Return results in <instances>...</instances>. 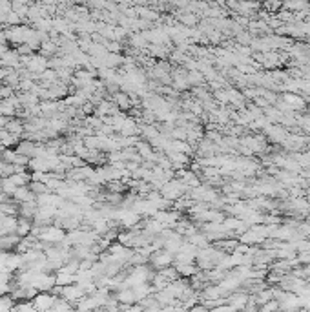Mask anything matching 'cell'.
Here are the masks:
<instances>
[{
    "label": "cell",
    "mask_w": 310,
    "mask_h": 312,
    "mask_svg": "<svg viewBox=\"0 0 310 312\" xmlns=\"http://www.w3.org/2000/svg\"><path fill=\"white\" fill-rule=\"evenodd\" d=\"M28 188H30L31 192L35 194L37 197L39 195H44V194H51L48 190V186H46V183H37V181H31L30 185H28Z\"/></svg>",
    "instance_id": "5bb4252c"
},
{
    "label": "cell",
    "mask_w": 310,
    "mask_h": 312,
    "mask_svg": "<svg viewBox=\"0 0 310 312\" xmlns=\"http://www.w3.org/2000/svg\"><path fill=\"white\" fill-rule=\"evenodd\" d=\"M188 312H210V309H206V307L201 305V303H197V305H194L192 309H188Z\"/></svg>",
    "instance_id": "ffe728a7"
},
{
    "label": "cell",
    "mask_w": 310,
    "mask_h": 312,
    "mask_svg": "<svg viewBox=\"0 0 310 312\" xmlns=\"http://www.w3.org/2000/svg\"><path fill=\"white\" fill-rule=\"evenodd\" d=\"M181 22H185V24H188V26H194L197 22V18H195V15L186 13V15H183V17H181Z\"/></svg>",
    "instance_id": "ac0fdd59"
},
{
    "label": "cell",
    "mask_w": 310,
    "mask_h": 312,
    "mask_svg": "<svg viewBox=\"0 0 310 312\" xmlns=\"http://www.w3.org/2000/svg\"><path fill=\"white\" fill-rule=\"evenodd\" d=\"M130 42L135 46V48H144L146 46V39H144V35H131L130 37Z\"/></svg>",
    "instance_id": "e0dca14e"
},
{
    "label": "cell",
    "mask_w": 310,
    "mask_h": 312,
    "mask_svg": "<svg viewBox=\"0 0 310 312\" xmlns=\"http://www.w3.org/2000/svg\"><path fill=\"white\" fill-rule=\"evenodd\" d=\"M0 190H2L4 194H7L9 197H13V194H15V190H17V186L9 181V177H0Z\"/></svg>",
    "instance_id": "9a60e30c"
},
{
    "label": "cell",
    "mask_w": 310,
    "mask_h": 312,
    "mask_svg": "<svg viewBox=\"0 0 310 312\" xmlns=\"http://www.w3.org/2000/svg\"><path fill=\"white\" fill-rule=\"evenodd\" d=\"M188 190V186L179 179H170L166 185H162L161 188V195L166 199L168 203L170 201H175V199H179L185 195V192Z\"/></svg>",
    "instance_id": "6da1fadb"
},
{
    "label": "cell",
    "mask_w": 310,
    "mask_h": 312,
    "mask_svg": "<svg viewBox=\"0 0 310 312\" xmlns=\"http://www.w3.org/2000/svg\"><path fill=\"white\" fill-rule=\"evenodd\" d=\"M9 195H7V194H4L2 192V190H0V204H4V203H9Z\"/></svg>",
    "instance_id": "7402d4cb"
},
{
    "label": "cell",
    "mask_w": 310,
    "mask_h": 312,
    "mask_svg": "<svg viewBox=\"0 0 310 312\" xmlns=\"http://www.w3.org/2000/svg\"><path fill=\"white\" fill-rule=\"evenodd\" d=\"M210 312H237L233 307H230L228 303H225V305H219V307H215V309H212Z\"/></svg>",
    "instance_id": "d6986e66"
},
{
    "label": "cell",
    "mask_w": 310,
    "mask_h": 312,
    "mask_svg": "<svg viewBox=\"0 0 310 312\" xmlns=\"http://www.w3.org/2000/svg\"><path fill=\"white\" fill-rule=\"evenodd\" d=\"M9 117H2V115H0V130H6L7 128V124H9Z\"/></svg>",
    "instance_id": "44dd1931"
},
{
    "label": "cell",
    "mask_w": 310,
    "mask_h": 312,
    "mask_svg": "<svg viewBox=\"0 0 310 312\" xmlns=\"http://www.w3.org/2000/svg\"><path fill=\"white\" fill-rule=\"evenodd\" d=\"M72 309H73L72 303H68V301L62 300V298H57V301L53 303V307H51L49 312H70Z\"/></svg>",
    "instance_id": "2e32d148"
},
{
    "label": "cell",
    "mask_w": 310,
    "mask_h": 312,
    "mask_svg": "<svg viewBox=\"0 0 310 312\" xmlns=\"http://www.w3.org/2000/svg\"><path fill=\"white\" fill-rule=\"evenodd\" d=\"M37 212H39V203L37 201H28V203L18 204V217H26V219L33 221Z\"/></svg>",
    "instance_id": "9c48e42d"
},
{
    "label": "cell",
    "mask_w": 310,
    "mask_h": 312,
    "mask_svg": "<svg viewBox=\"0 0 310 312\" xmlns=\"http://www.w3.org/2000/svg\"><path fill=\"white\" fill-rule=\"evenodd\" d=\"M15 152L20 154V156L28 157V159H33V157H37V143H33V141H26V139H20V143L17 144Z\"/></svg>",
    "instance_id": "ba28073f"
},
{
    "label": "cell",
    "mask_w": 310,
    "mask_h": 312,
    "mask_svg": "<svg viewBox=\"0 0 310 312\" xmlns=\"http://www.w3.org/2000/svg\"><path fill=\"white\" fill-rule=\"evenodd\" d=\"M26 70L30 73H35V75H42V73L48 70V59H44L42 55H31Z\"/></svg>",
    "instance_id": "52a82bcc"
},
{
    "label": "cell",
    "mask_w": 310,
    "mask_h": 312,
    "mask_svg": "<svg viewBox=\"0 0 310 312\" xmlns=\"http://www.w3.org/2000/svg\"><path fill=\"white\" fill-rule=\"evenodd\" d=\"M9 181H11L17 188H22V186H28L31 183V174L30 172H26V174H15L9 177Z\"/></svg>",
    "instance_id": "4fadbf2b"
},
{
    "label": "cell",
    "mask_w": 310,
    "mask_h": 312,
    "mask_svg": "<svg viewBox=\"0 0 310 312\" xmlns=\"http://www.w3.org/2000/svg\"><path fill=\"white\" fill-rule=\"evenodd\" d=\"M39 241L46 243V245H59L66 239V230L55 227V225H49V227H42L40 234L37 237Z\"/></svg>",
    "instance_id": "7a4b0ae2"
},
{
    "label": "cell",
    "mask_w": 310,
    "mask_h": 312,
    "mask_svg": "<svg viewBox=\"0 0 310 312\" xmlns=\"http://www.w3.org/2000/svg\"><path fill=\"white\" fill-rule=\"evenodd\" d=\"M31 230H33V221H31V219H26V217H18L17 235H20V237H26V235L31 234Z\"/></svg>",
    "instance_id": "8fae6325"
},
{
    "label": "cell",
    "mask_w": 310,
    "mask_h": 312,
    "mask_svg": "<svg viewBox=\"0 0 310 312\" xmlns=\"http://www.w3.org/2000/svg\"><path fill=\"white\" fill-rule=\"evenodd\" d=\"M173 261H175V256L166 252L164 248H162V250H157V252H154L152 256H150V265H152V269H154L155 272L172 267Z\"/></svg>",
    "instance_id": "3957f363"
},
{
    "label": "cell",
    "mask_w": 310,
    "mask_h": 312,
    "mask_svg": "<svg viewBox=\"0 0 310 312\" xmlns=\"http://www.w3.org/2000/svg\"><path fill=\"white\" fill-rule=\"evenodd\" d=\"M55 301H57V296L51 294V292H39L31 303H33L37 312H49Z\"/></svg>",
    "instance_id": "5b68a950"
},
{
    "label": "cell",
    "mask_w": 310,
    "mask_h": 312,
    "mask_svg": "<svg viewBox=\"0 0 310 312\" xmlns=\"http://www.w3.org/2000/svg\"><path fill=\"white\" fill-rule=\"evenodd\" d=\"M59 298L66 300L68 303H75V305H77L78 301L86 298V292H84V288L80 287V285H77V283H73V285L62 287V290H60V296H59Z\"/></svg>",
    "instance_id": "277c9868"
},
{
    "label": "cell",
    "mask_w": 310,
    "mask_h": 312,
    "mask_svg": "<svg viewBox=\"0 0 310 312\" xmlns=\"http://www.w3.org/2000/svg\"><path fill=\"white\" fill-rule=\"evenodd\" d=\"M248 300H250V294L246 292L245 288H239V290H235V292H232V294L227 298V303L230 307H233L237 312H241L243 309H246V305H248Z\"/></svg>",
    "instance_id": "8992f818"
},
{
    "label": "cell",
    "mask_w": 310,
    "mask_h": 312,
    "mask_svg": "<svg viewBox=\"0 0 310 312\" xmlns=\"http://www.w3.org/2000/svg\"><path fill=\"white\" fill-rule=\"evenodd\" d=\"M11 199L17 204H22V203H28V201H37V195L31 192L28 186H22V188H17V190H15Z\"/></svg>",
    "instance_id": "30bf717a"
},
{
    "label": "cell",
    "mask_w": 310,
    "mask_h": 312,
    "mask_svg": "<svg viewBox=\"0 0 310 312\" xmlns=\"http://www.w3.org/2000/svg\"><path fill=\"white\" fill-rule=\"evenodd\" d=\"M112 99H114V104L119 110H128V108H130V104H131L130 95H126V93H122V91H117L115 95H112Z\"/></svg>",
    "instance_id": "7c38bea8"
}]
</instances>
